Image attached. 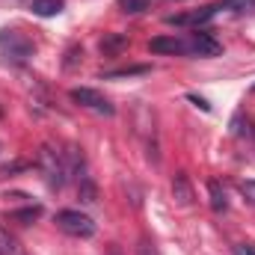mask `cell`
<instances>
[{
    "mask_svg": "<svg viewBox=\"0 0 255 255\" xmlns=\"http://www.w3.org/2000/svg\"><path fill=\"white\" fill-rule=\"evenodd\" d=\"M148 51H151V54H169V57H184V54H190L187 39H181V36H157V39L148 42Z\"/></svg>",
    "mask_w": 255,
    "mask_h": 255,
    "instance_id": "5b68a950",
    "label": "cell"
},
{
    "mask_svg": "<svg viewBox=\"0 0 255 255\" xmlns=\"http://www.w3.org/2000/svg\"><path fill=\"white\" fill-rule=\"evenodd\" d=\"M148 68L145 65H133V68H119V71H110L107 77H130V74H145Z\"/></svg>",
    "mask_w": 255,
    "mask_h": 255,
    "instance_id": "9a60e30c",
    "label": "cell"
},
{
    "mask_svg": "<svg viewBox=\"0 0 255 255\" xmlns=\"http://www.w3.org/2000/svg\"><path fill=\"white\" fill-rule=\"evenodd\" d=\"M128 45H130V39L125 33H107L101 39V54L104 57H119L122 51H128Z\"/></svg>",
    "mask_w": 255,
    "mask_h": 255,
    "instance_id": "ba28073f",
    "label": "cell"
},
{
    "mask_svg": "<svg viewBox=\"0 0 255 255\" xmlns=\"http://www.w3.org/2000/svg\"><path fill=\"white\" fill-rule=\"evenodd\" d=\"M119 6L125 12H142V9H148V0H119Z\"/></svg>",
    "mask_w": 255,
    "mask_h": 255,
    "instance_id": "5bb4252c",
    "label": "cell"
},
{
    "mask_svg": "<svg viewBox=\"0 0 255 255\" xmlns=\"http://www.w3.org/2000/svg\"><path fill=\"white\" fill-rule=\"evenodd\" d=\"M57 229L71 235V238H92L95 235V223L92 217L80 214V211H60L57 214Z\"/></svg>",
    "mask_w": 255,
    "mask_h": 255,
    "instance_id": "3957f363",
    "label": "cell"
},
{
    "mask_svg": "<svg viewBox=\"0 0 255 255\" xmlns=\"http://www.w3.org/2000/svg\"><path fill=\"white\" fill-rule=\"evenodd\" d=\"M80 57H83V48H77V45H71V48H68V54H65V65L71 68V65L77 63Z\"/></svg>",
    "mask_w": 255,
    "mask_h": 255,
    "instance_id": "ac0fdd59",
    "label": "cell"
},
{
    "mask_svg": "<svg viewBox=\"0 0 255 255\" xmlns=\"http://www.w3.org/2000/svg\"><path fill=\"white\" fill-rule=\"evenodd\" d=\"M63 160H65V172L80 181L83 178V151L77 145H68V151H63Z\"/></svg>",
    "mask_w": 255,
    "mask_h": 255,
    "instance_id": "9c48e42d",
    "label": "cell"
},
{
    "mask_svg": "<svg viewBox=\"0 0 255 255\" xmlns=\"http://www.w3.org/2000/svg\"><path fill=\"white\" fill-rule=\"evenodd\" d=\"M187 48H190L193 57H217V54H223V45L211 33H193L187 39Z\"/></svg>",
    "mask_w": 255,
    "mask_h": 255,
    "instance_id": "8992f818",
    "label": "cell"
},
{
    "mask_svg": "<svg viewBox=\"0 0 255 255\" xmlns=\"http://www.w3.org/2000/svg\"><path fill=\"white\" fill-rule=\"evenodd\" d=\"M63 0H33V15L39 18H51V15H60L63 12Z\"/></svg>",
    "mask_w": 255,
    "mask_h": 255,
    "instance_id": "8fae6325",
    "label": "cell"
},
{
    "mask_svg": "<svg viewBox=\"0 0 255 255\" xmlns=\"http://www.w3.org/2000/svg\"><path fill=\"white\" fill-rule=\"evenodd\" d=\"M235 255H255V244H253V241L238 244V247H235Z\"/></svg>",
    "mask_w": 255,
    "mask_h": 255,
    "instance_id": "d6986e66",
    "label": "cell"
},
{
    "mask_svg": "<svg viewBox=\"0 0 255 255\" xmlns=\"http://www.w3.org/2000/svg\"><path fill=\"white\" fill-rule=\"evenodd\" d=\"M36 163H39V172L45 175V184H48L51 190H63L65 178H68L63 151H57V148H51V145H42V148H39Z\"/></svg>",
    "mask_w": 255,
    "mask_h": 255,
    "instance_id": "6da1fadb",
    "label": "cell"
},
{
    "mask_svg": "<svg viewBox=\"0 0 255 255\" xmlns=\"http://www.w3.org/2000/svg\"><path fill=\"white\" fill-rule=\"evenodd\" d=\"M136 255H154L151 244H148V241H142V244H139V253H136Z\"/></svg>",
    "mask_w": 255,
    "mask_h": 255,
    "instance_id": "44dd1931",
    "label": "cell"
},
{
    "mask_svg": "<svg viewBox=\"0 0 255 255\" xmlns=\"http://www.w3.org/2000/svg\"><path fill=\"white\" fill-rule=\"evenodd\" d=\"M24 255H27V253H24Z\"/></svg>",
    "mask_w": 255,
    "mask_h": 255,
    "instance_id": "cb8c5ba5",
    "label": "cell"
},
{
    "mask_svg": "<svg viewBox=\"0 0 255 255\" xmlns=\"http://www.w3.org/2000/svg\"><path fill=\"white\" fill-rule=\"evenodd\" d=\"M190 101L196 104V107H202V110H208V101H202V98H196V95H190Z\"/></svg>",
    "mask_w": 255,
    "mask_h": 255,
    "instance_id": "7402d4cb",
    "label": "cell"
},
{
    "mask_svg": "<svg viewBox=\"0 0 255 255\" xmlns=\"http://www.w3.org/2000/svg\"><path fill=\"white\" fill-rule=\"evenodd\" d=\"M0 54L6 63H27L33 57V42L18 30H0Z\"/></svg>",
    "mask_w": 255,
    "mask_h": 255,
    "instance_id": "7a4b0ae2",
    "label": "cell"
},
{
    "mask_svg": "<svg viewBox=\"0 0 255 255\" xmlns=\"http://www.w3.org/2000/svg\"><path fill=\"white\" fill-rule=\"evenodd\" d=\"M208 190H211V208H214L217 214H226V211H229V196L223 190V184H220V181H211Z\"/></svg>",
    "mask_w": 255,
    "mask_h": 255,
    "instance_id": "30bf717a",
    "label": "cell"
},
{
    "mask_svg": "<svg viewBox=\"0 0 255 255\" xmlns=\"http://www.w3.org/2000/svg\"><path fill=\"white\" fill-rule=\"evenodd\" d=\"M253 92H255V83H253Z\"/></svg>",
    "mask_w": 255,
    "mask_h": 255,
    "instance_id": "603a6c76",
    "label": "cell"
},
{
    "mask_svg": "<svg viewBox=\"0 0 255 255\" xmlns=\"http://www.w3.org/2000/svg\"><path fill=\"white\" fill-rule=\"evenodd\" d=\"M39 217H42V205H27V208L9 214V220H12V223H21V226H30V223L39 220Z\"/></svg>",
    "mask_w": 255,
    "mask_h": 255,
    "instance_id": "7c38bea8",
    "label": "cell"
},
{
    "mask_svg": "<svg viewBox=\"0 0 255 255\" xmlns=\"http://www.w3.org/2000/svg\"><path fill=\"white\" fill-rule=\"evenodd\" d=\"M255 0H223L220 3V9H247V6H253Z\"/></svg>",
    "mask_w": 255,
    "mask_h": 255,
    "instance_id": "e0dca14e",
    "label": "cell"
},
{
    "mask_svg": "<svg viewBox=\"0 0 255 255\" xmlns=\"http://www.w3.org/2000/svg\"><path fill=\"white\" fill-rule=\"evenodd\" d=\"M18 169H24V163H9V166H3V169H0V175H9V172H18Z\"/></svg>",
    "mask_w": 255,
    "mask_h": 255,
    "instance_id": "ffe728a7",
    "label": "cell"
},
{
    "mask_svg": "<svg viewBox=\"0 0 255 255\" xmlns=\"http://www.w3.org/2000/svg\"><path fill=\"white\" fill-rule=\"evenodd\" d=\"M172 199H175V205H181V208H190L193 205V184L190 178L184 175V172H178L175 178H172Z\"/></svg>",
    "mask_w": 255,
    "mask_h": 255,
    "instance_id": "52a82bcc",
    "label": "cell"
},
{
    "mask_svg": "<svg viewBox=\"0 0 255 255\" xmlns=\"http://www.w3.org/2000/svg\"><path fill=\"white\" fill-rule=\"evenodd\" d=\"M241 193H244V199L250 202V205H255V181L250 178V181H241Z\"/></svg>",
    "mask_w": 255,
    "mask_h": 255,
    "instance_id": "2e32d148",
    "label": "cell"
},
{
    "mask_svg": "<svg viewBox=\"0 0 255 255\" xmlns=\"http://www.w3.org/2000/svg\"><path fill=\"white\" fill-rule=\"evenodd\" d=\"M71 101H77L80 107H86V110H92V113H98V116H113V113H116V107H113L98 89H89V86L71 89Z\"/></svg>",
    "mask_w": 255,
    "mask_h": 255,
    "instance_id": "277c9868",
    "label": "cell"
},
{
    "mask_svg": "<svg viewBox=\"0 0 255 255\" xmlns=\"http://www.w3.org/2000/svg\"><path fill=\"white\" fill-rule=\"evenodd\" d=\"M77 193H80V199H83L86 205H92V202L98 199V190H95V184H92V181H89L86 175H83V178L77 181Z\"/></svg>",
    "mask_w": 255,
    "mask_h": 255,
    "instance_id": "4fadbf2b",
    "label": "cell"
}]
</instances>
